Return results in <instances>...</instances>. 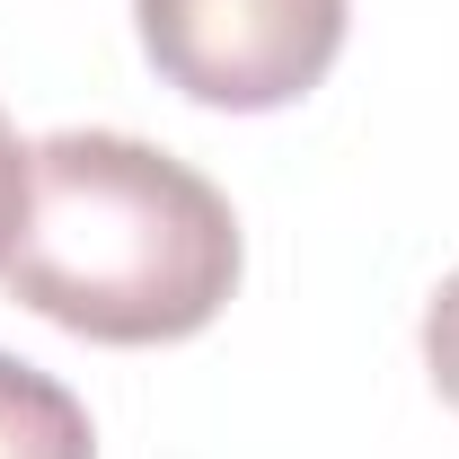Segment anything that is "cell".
<instances>
[{
  "label": "cell",
  "instance_id": "obj_3",
  "mask_svg": "<svg viewBox=\"0 0 459 459\" xmlns=\"http://www.w3.org/2000/svg\"><path fill=\"white\" fill-rule=\"evenodd\" d=\"M0 459H98L80 398L18 353H0Z\"/></svg>",
  "mask_w": 459,
  "mask_h": 459
},
{
  "label": "cell",
  "instance_id": "obj_2",
  "mask_svg": "<svg viewBox=\"0 0 459 459\" xmlns=\"http://www.w3.org/2000/svg\"><path fill=\"white\" fill-rule=\"evenodd\" d=\"M151 71L195 107L265 115L327 80L344 0H133Z\"/></svg>",
  "mask_w": 459,
  "mask_h": 459
},
{
  "label": "cell",
  "instance_id": "obj_1",
  "mask_svg": "<svg viewBox=\"0 0 459 459\" xmlns=\"http://www.w3.org/2000/svg\"><path fill=\"white\" fill-rule=\"evenodd\" d=\"M0 283L89 344H177L238 291V221L212 177L133 133H54L27 151Z\"/></svg>",
  "mask_w": 459,
  "mask_h": 459
},
{
  "label": "cell",
  "instance_id": "obj_4",
  "mask_svg": "<svg viewBox=\"0 0 459 459\" xmlns=\"http://www.w3.org/2000/svg\"><path fill=\"white\" fill-rule=\"evenodd\" d=\"M424 371H433V389L459 406V274L433 291V309H424Z\"/></svg>",
  "mask_w": 459,
  "mask_h": 459
},
{
  "label": "cell",
  "instance_id": "obj_5",
  "mask_svg": "<svg viewBox=\"0 0 459 459\" xmlns=\"http://www.w3.org/2000/svg\"><path fill=\"white\" fill-rule=\"evenodd\" d=\"M18 212H27V151H18V133H9V115H0V256H9V238H18Z\"/></svg>",
  "mask_w": 459,
  "mask_h": 459
}]
</instances>
